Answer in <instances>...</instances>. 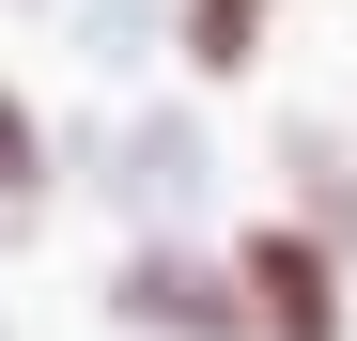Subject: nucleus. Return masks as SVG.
Here are the masks:
<instances>
[{
	"label": "nucleus",
	"mask_w": 357,
	"mask_h": 341,
	"mask_svg": "<svg viewBox=\"0 0 357 341\" xmlns=\"http://www.w3.org/2000/svg\"><path fill=\"white\" fill-rule=\"evenodd\" d=\"M233 310H249V341H342V248L311 233V217H249L233 233Z\"/></svg>",
	"instance_id": "nucleus-1"
},
{
	"label": "nucleus",
	"mask_w": 357,
	"mask_h": 341,
	"mask_svg": "<svg viewBox=\"0 0 357 341\" xmlns=\"http://www.w3.org/2000/svg\"><path fill=\"white\" fill-rule=\"evenodd\" d=\"M109 326H140V341H249V310H233V264H187V248H125V279H109Z\"/></svg>",
	"instance_id": "nucleus-2"
},
{
	"label": "nucleus",
	"mask_w": 357,
	"mask_h": 341,
	"mask_svg": "<svg viewBox=\"0 0 357 341\" xmlns=\"http://www.w3.org/2000/svg\"><path fill=\"white\" fill-rule=\"evenodd\" d=\"M280 16H295V0H187V16H171V63H187V78H249Z\"/></svg>",
	"instance_id": "nucleus-3"
},
{
	"label": "nucleus",
	"mask_w": 357,
	"mask_h": 341,
	"mask_svg": "<svg viewBox=\"0 0 357 341\" xmlns=\"http://www.w3.org/2000/svg\"><path fill=\"white\" fill-rule=\"evenodd\" d=\"M0 217H16V233L47 217V125H31V93H16V78H0Z\"/></svg>",
	"instance_id": "nucleus-4"
}]
</instances>
